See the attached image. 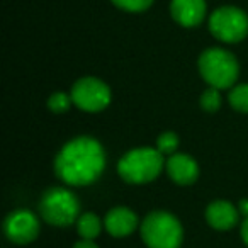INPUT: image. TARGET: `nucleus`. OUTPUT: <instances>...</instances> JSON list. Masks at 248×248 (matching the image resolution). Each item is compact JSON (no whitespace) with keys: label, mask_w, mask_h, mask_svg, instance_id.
Wrapping results in <instances>:
<instances>
[{"label":"nucleus","mask_w":248,"mask_h":248,"mask_svg":"<svg viewBox=\"0 0 248 248\" xmlns=\"http://www.w3.org/2000/svg\"><path fill=\"white\" fill-rule=\"evenodd\" d=\"M141 238L148 248H180L184 230L173 214L153 211L141 223Z\"/></svg>","instance_id":"nucleus-4"},{"label":"nucleus","mask_w":248,"mask_h":248,"mask_svg":"<svg viewBox=\"0 0 248 248\" xmlns=\"http://www.w3.org/2000/svg\"><path fill=\"white\" fill-rule=\"evenodd\" d=\"M104 226H106L107 233L112 234L114 238L129 236L138 226V216L129 207L117 206L106 214Z\"/></svg>","instance_id":"nucleus-11"},{"label":"nucleus","mask_w":248,"mask_h":248,"mask_svg":"<svg viewBox=\"0 0 248 248\" xmlns=\"http://www.w3.org/2000/svg\"><path fill=\"white\" fill-rule=\"evenodd\" d=\"M240 213L245 214V216H248V199L240 201Z\"/></svg>","instance_id":"nucleus-21"},{"label":"nucleus","mask_w":248,"mask_h":248,"mask_svg":"<svg viewBox=\"0 0 248 248\" xmlns=\"http://www.w3.org/2000/svg\"><path fill=\"white\" fill-rule=\"evenodd\" d=\"M228 100H230V106L234 110L248 114V83L233 87L230 95H228Z\"/></svg>","instance_id":"nucleus-14"},{"label":"nucleus","mask_w":248,"mask_h":248,"mask_svg":"<svg viewBox=\"0 0 248 248\" xmlns=\"http://www.w3.org/2000/svg\"><path fill=\"white\" fill-rule=\"evenodd\" d=\"M209 31L223 43H240L248 34V16L238 7L224 5L211 14Z\"/></svg>","instance_id":"nucleus-6"},{"label":"nucleus","mask_w":248,"mask_h":248,"mask_svg":"<svg viewBox=\"0 0 248 248\" xmlns=\"http://www.w3.org/2000/svg\"><path fill=\"white\" fill-rule=\"evenodd\" d=\"M106 169V152L97 140L78 136L68 141L55 160V173L68 186H90Z\"/></svg>","instance_id":"nucleus-1"},{"label":"nucleus","mask_w":248,"mask_h":248,"mask_svg":"<svg viewBox=\"0 0 248 248\" xmlns=\"http://www.w3.org/2000/svg\"><path fill=\"white\" fill-rule=\"evenodd\" d=\"M170 14L177 24L196 28L206 17V0H172Z\"/></svg>","instance_id":"nucleus-9"},{"label":"nucleus","mask_w":248,"mask_h":248,"mask_svg":"<svg viewBox=\"0 0 248 248\" xmlns=\"http://www.w3.org/2000/svg\"><path fill=\"white\" fill-rule=\"evenodd\" d=\"M41 217L51 226L65 228L77 223L80 217V202L75 194L63 187H51L39 201Z\"/></svg>","instance_id":"nucleus-5"},{"label":"nucleus","mask_w":248,"mask_h":248,"mask_svg":"<svg viewBox=\"0 0 248 248\" xmlns=\"http://www.w3.org/2000/svg\"><path fill=\"white\" fill-rule=\"evenodd\" d=\"M4 233L9 241L16 245H28L39 234V219L28 209H17L4 221Z\"/></svg>","instance_id":"nucleus-8"},{"label":"nucleus","mask_w":248,"mask_h":248,"mask_svg":"<svg viewBox=\"0 0 248 248\" xmlns=\"http://www.w3.org/2000/svg\"><path fill=\"white\" fill-rule=\"evenodd\" d=\"M102 230V221L93 213H83L77 219V231L82 240H95Z\"/></svg>","instance_id":"nucleus-13"},{"label":"nucleus","mask_w":248,"mask_h":248,"mask_svg":"<svg viewBox=\"0 0 248 248\" xmlns=\"http://www.w3.org/2000/svg\"><path fill=\"white\" fill-rule=\"evenodd\" d=\"M72 100L78 109L85 112L104 110L110 102V89L95 77H85L73 83Z\"/></svg>","instance_id":"nucleus-7"},{"label":"nucleus","mask_w":248,"mask_h":248,"mask_svg":"<svg viewBox=\"0 0 248 248\" xmlns=\"http://www.w3.org/2000/svg\"><path fill=\"white\" fill-rule=\"evenodd\" d=\"M73 248H99V247L93 243V240H80L78 243H75Z\"/></svg>","instance_id":"nucleus-19"},{"label":"nucleus","mask_w":248,"mask_h":248,"mask_svg":"<svg viewBox=\"0 0 248 248\" xmlns=\"http://www.w3.org/2000/svg\"><path fill=\"white\" fill-rule=\"evenodd\" d=\"M117 9L126 12H143L155 2V0H110Z\"/></svg>","instance_id":"nucleus-18"},{"label":"nucleus","mask_w":248,"mask_h":248,"mask_svg":"<svg viewBox=\"0 0 248 248\" xmlns=\"http://www.w3.org/2000/svg\"><path fill=\"white\" fill-rule=\"evenodd\" d=\"M199 73L214 89H230L234 85L240 73L234 55L223 48H209L199 56Z\"/></svg>","instance_id":"nucleus-3"},{"label":"nucleus","mask_w":248,"mask_h":248,"mask_svg":"<svg viewBox=\"0 0 248 248\" xmlns=\"http://www.w3.org/2000/svg\"><path fill=\"white\" fill-rule=\"evenodd\" d=\"M72 95H66L63 92H56L53 95H49L48 99V109L55 114H63L70 109V104H72Z\"/></svg>","instance_id":"nucleus-17"},{"label":"nucleus","mask_w":248,"mask_h":248,"mask_svg":"<svg viewBox=\"0 0 248 248\" xmlns=\"http://www.w3.org/2000/svg\"><path fill=\"white\" fill-rule=\"evenodd\" d=\"M167 173L179 186H190L199 177V167L192 156L186 153H173L167 160Z\"/></svg>","instance_id":"nucleus-10"},{"label":"nucleus","mask_w":248,"mask_h":248,"mask_svg":"<svg viewBox=\"0 0 248 248\" xmlns=\"http://www.w3.org/2000/svg\"><path fill=\"white\" fill-rule=\"evenodd\" d=\"M238 209L228 201H214L206 209V221L211 228L226 231L238 223Z\"/></svg>","instance_id":"nucleus-12"},{"label":"nucleus","mask_w":248,"mask_h":248,"mask_svg":"<svg viewBox=\"0 0 248 248\" xmlns=\"http://www.w3.org/2000/svg\"><path fill=\"white\" fill-rule=\"evenodd\" d=\"M219 89H214V87H209L207 90H204L202 95L199 99V104L206 112H216L221 107V95L217 92Z\"/></svg>","instance_id":"nucleus-16"},{"label":"nucleus","mask_w":248,"mask_h":248,"mask_svg":"<svg viewBox=\"0 0 248 248\" xmlns=\"http://www.w3.org/2000/svg\"><path fill=\"white\" fill-rule=\"evenodd\" d=\"M177 146H179V136L172 131L162 133L156 140V150L162 155H173L177 152Z\"/></svg>","instance_id":"nucleus-15"},{"label":"nucleus","mask_w":248,"mask_h":248,"mask_svg":"<svg viewBox=\"0 0 248 248\" xmlns=\"http://www.w3.org/2000/svg\"><path fill=\"white\" fill-rule=\"evenodd\" d=\"M241 240L248 245V216L245 217V221L241 223Z\"/></svg>","instance_id":"nucleus-20"},{"label":"nucleus","mask_w":248,"mask_h":248,"mask_svg":"<svg viewBox=\"0 0 248 248\" xmlns=\"http://www.w3.org/2000/svg\"><path fill=\"white\" fill-rule=\"evenodd\" d=\"M163 155L156 148H136L128 152L117 163V173L128 184H148L160 175Z\"/></svg>","instance_id":"nucleus-2"}]
</instances>
